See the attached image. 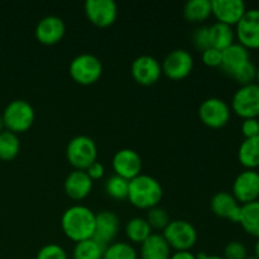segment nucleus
<instances>
[{"mask_svg": "<svg viewBox=\"0 0 259 259\" xmlns=\"http://www.w3.org/2000/svg\"><path fill=\"white\" fill-rule=\"evenodd\" d=\"M96 214L85 205H72L63 211L61 228L67 238L73 242L90 239L95 230Z\"/></svg>", "mask_w": 259, "mask_h": 259, "instance_id": "obj_1", "label": "nucleus"}, {"mask_svg": "<svg viewBox=\"0 0 259 259\" xmlns=\"http://www.w3.org/2000/svg\"><path fill=\"white\" fill-rule=\"evenodd\" d=\"M163 189L157 179L141 174L129 181L128 199L139 209H151L161 202Z\"/></svg>", "mask_w": 259, "mask_h": 259, "instance_id": "obj_2", "label": "nucleus"}, {"mask_svg": "<svg viewBox=\"0 0 259 259\" xmlns=\"http://www.w3.org/2000/svg\"><path fill=\"white\" fill-rule=\"evenodd\" d=\"M4 125L8 131L14 133H22L33 125L35 119V111L32 104L23 99L12 100L2 114Z\"/></svg>", "mask_w": 259, "mask_h": 259, "instance_id": "obj_3", "label": "nucleus"}, {"mask_svg": "<svg viewBox=\"0 0 259 259\" xmlns=\"http://www.w3.org/2000/svg\"><path fill=\"white\" fill-rule=\"evenodd\" d=\"M68 162L76 169H86L98 161V147L91 137L80 134L70 139L66 148Z\"/></svg>", "mask_w": 259, "mask_h": 259, "instance_id": "obj_4", "label": "nucleus"}, {"mask_svg": "<svg viewBox=\"0 0 259 259\" xmlns=\"http://www.w3.org/2000/svg\"><path fill=\"white\" fill-rule=\"evenodd\" d=\"M71 77L81 85H91L103 75V63L98 56L83 52L75 56L68 65Z\"/></svg>", "mask_w": 259, "mask_h": 259, "instance_id": "obj_5", "label": "nucleus"}, {"mask_svg": "<svg viewBox=\"0 0 259 259\" xmlns=\"http://www.w3.org/2000/svg\"><path fill=\"white\" fill-rule=\"evenodd\" d=\"M162 235L169 247L176 250H190L197 240L196 228L190 222L182 219L171 220L163 229Z\"/></svg>", "mask_w": 259, "mask_h": 259, "instance_id": "obj_6", "label": "nucleus"}, {"mask_svg": "<svg viewBox=\"0 0 259 259\" xmlns=\"http://www.w3.org/2000/svg\"><path fill=\"white\" fill-rule=\"evenodd\" d=\"M199 116L202 123L210 128H223L229 123L232 108L224 99L212 96L200 104Z\"/></svg>", "mask_w": 259, "mask_h": 259, "instance_id": "obj_7", "label": "nucleus"}, {"mask_svg": "<svg viewBox=\"0 0 259 259\" xmlns=\"http://www.w3.org/2000/svg\"><path fill=\"white\" fill-rule=\"evenodd\" d=\"M232 111L240 118H258L259 116V85L257 82L240 86L232 98Z\"/></svg>", "mask_w": 259, "mask_h": 259, "instance_id": "obj_8", "label": "nucleus"}, {"mask_svg": "<svg viewBox=\"0 0 259 259\" xmlns=\"http://www.w3.org/2000/svg\"><path fill=\"white\" fill-rule=\"evenodd\" d=\"M162 72L172 80H181L189 76L194 68V57L190 51L177 48L171 51L161 63Z\"/></svg>", "mask_w": 259, "mask_h": 259, "instance_id": "obj_9", "label": "nucleus"}, {"mask_svg": "<svg viewBox=\"0 0 259 259\" xmlns=\"http://www.w3.org/2000/svg\"><path fill=\"white\" fill-rule=\"evenodd\" d=\"M238 43L248 50H259V9H247L242 19L235 25Z\"/></svg>", "mask_w": 259, "mask_h": 259, "instance_id": "obj_10", "label": "nucleus"}, {"mask_svg": "<svg viewBox=\"0 0 259 259\" xmlns=\"http://www.w3.org/2000/svg\"><path fill=\"white\" fill-rule=\"evenodd\" d=\"M232 194L239 204L259 200V172L257 169H244L235 177Z\"/></svg>", "mask_w": 259, "mask_h": 259, "instance_id": "obj_11", "label": "nucleus"}, {"mask_svg": "<svg viewBox=\"0 0 259 259\" xmlns=\"http://www.w3.org/2000/svg\"><path fill=\"white\" fill-rule=\"evenodd\" d=\"M86 17L98 27H109L118 17V5L114 0H86L83 4Z\"/></svg>", "mask_w": 259, "mask_h": 259, "instance_id": "obj_12", "label": "nucleus"}, {"mask_svg": "<svg viewBox=\"0 0 259 259\" xmlns=\"http://www.w3.org/2000/svg\"><path fill=\"white\" fill-rule=\"evenodd\" d=\"M132 76L141 85H153L162 75V66L156 57L151 55H141L132 62Z\"/></svg>", "mask_w": 259, "mask_h": 259, "instance_id": "obj_13", "label": "nucleus"}, {"mask_svg": "<svg viewBox=\"0 0 259 259\" xmlns=\"http://www.w3.org/2000/svg\"><path fill=\"white\" fill-rule=\"evenodd\" d=\"M66 33V24L58 15L50 14L38 20L34 29V35L38 42L43 45H56L63 38Z\"/></svg>", "mask_w": 259, "mask_h": 259, "instance_id": "obj_14", "label": "nucleus"}, {"mask_svg": "<svg viewBox=\"0 0 259 259\" xmlns=\"http://www.w3.org/2000/svg\"><path fill=\"white\" fill-rule=\"evenodd\" d=\"M119 228H120V219L115 212L111 210L99 211L95 217V230L93 238L104 247H108L115 239Z\"/></svg>", "mask_w": 259, "mask_h": 259, "instance_id": "obj_15", "label": "nucleus"}, {"mask_svg": "<svg viewBox=\"0 0 259 259\" xmlns=\"http://www.w3.org/2000/svg\"><path fill=\"white\" fill-rule=\"evenodd\" d=\"M113 169L115 175L129 180L141 175L142 171V158L139 153L134 149L123 148L115 152L113 156Z\"/></svg>", "mask_w": 259, "mask_h": 259, "instance_id": "obj_16", "label": "nucleus"}, {"mask_svg": "<svg viewBox=\"0 0 259 259\" xmlns=\"http://www.w3.org/2000/svg\"><path fill=\"white\" fill-rule=\"evenodd\" d=\"M211 10L218 22L233 27L247 12V5L243 0H211Z\"/></svg>", "mask_w": 259, "mask_h": 259, "instance_id": "obj_17", "label": "nucleus"}, {"mask_svg": "<svg viewBox=\"0 0 259 259\" xmlns=\"http://www.w3.org/2000/svg\"><path fill=\"white\" fill-rule=\"evenodd\" d=\"M242 204L233 196L232 192L219 191L212 195L210 200V209L217 217L228 219L233 223L239 222Z\"/></svg>", "mask_w": 259, "mask_h": 259, "instance_id": "obj_18", "label": "nucleus"}, {"mask_svg": "<svg viewBox=\"0 0 259 259\" xmlns=\"http://www.w3.org/2000/svg\"><path fill=\"white\" fill-rule=\"evenodd\" d=\"M94 181L83 169H73L63 182V189L66 195L72 200H82L89 196L93 190Z\"/></svg>", "mask_w": 259, "mask_h": 259, "instance_id": "obj_19", "label": "nucleus"}, {"mask_svg": "<svg viewBox=\"0 0 259 259\" xmlns=\"http://www.w3.org/2000/svg\"><path fill=\"white\" fill-rule=\"evenodd\" d=\"M250 61V53L248 48L240 43L234 42L232 46L222 51V65L220 70L227 75L232 76L238 68L245 62Z\"/></svg>", "mask_w": 259, "mask_h": 259, "instance_id": "obj_20", "label": "nucleus"}, {"mask_svg": "<svg viewBox=\"0 0 259 259\" xmlns=\"http://www.w3.org/2000/svg\"><path fill=\"white\" fill-rule=\"evenodd\" d=\"M171 247L159 233H152L141 244V259H169Z\"/></svg>", "mask_w": 259, "mask_h": 259, "instance_id": "obj_21", "label": "nucleus"}, {"mask_svg": "<svg viewBox=\"0 0 259 259\" xmlns=\"http://www.w3.org/2000/svg\"><path fill=\"white\" fill-rule=\"evenodd\" d=\"M238 159L245 169H257L259 167V136L244 138L238 148Z\"/></svg>", "mask_w": 259, "mask_h": 259, "instance_id": "obj_22", "label": "nucleus"}, {"mask_svg": "<svg viewBox=\"0 0 259 259\" xmlns=\"http://www.w3.org/2000/svg\"><path fill=\"white\" fill-rule=\"evenodd\" d=\"M239 223L243 230L250 237L259 238V200L243 204L240 207Z\"/></svg>", "mask_w": 259, "mask_h": 259, "instance_id": "obj_23", "label": "nucleus"}, {"mask_svg": "<svg viewBox=\"0 0 259 259\" xmlns=\"http://www.w3.org/2000/svg\"><path fill=\"white\" fill-rule=\"evenodd\" d=\"M210 33V47L218 48L223 51L227 47L232 46L235 42V30L232 25L224 24V23L215 22L214 24L209 25Z\"/></svg>", "mask_w": 259, "mask_h": 259, "instance_id": "obj_24", "label": "nucleus"}, {"mask_svg": "<svg viewBox=\"0 0 259 259\" xmlns=\"http://www.w3.org/2000/svg\"><path fill=\"white\" fill-rule=\"evenodd\" d=\"M211 14V0H189L184 5V17L189 22H202Z\"/></svg>", "mask_w": 259, "mask_h": 259, "instance_id": "obj_25", "label": "nucleus"}, {"mask_svg": "<svg viewBox=\"0 0 259 259\" xmlns=\"http://www.w3.org/2000/svg\"><path fill=\"white\" fill-rule=\"evenodd\" d=\"M105 248L94 238L81 240L73 247L72 259H103Z\"/></svg>", "mask_w": 259, "mask_h": 259, "instance_id": "obj_26", "label": "nucleus"}, {"mask_svg": "<svg viewBox=\"0 0 259 259\" xmlns=\"http://www.w3.org/2000/svg\"><path fill=\"white\" fill-rule=\"evenodd\" d=\"M152 234V228L146 218L134 217L125 224V235L134 243H143Z\"/></svg>", "mask_w": 259, "mask_h": 259, "instance_id": "obj_27", "label": "nucleus"}, {"mask_svg": "<svg viewBox=\"0 0 259 259\" xmlns=\"http://www.w3.org/2000/svg\"><path fill=\"white\" fill-rule=\"evenodd\" d=\"M20 151V139L17 133L8 129L0 132V159L10 161L15 158Z\"/></svg>", "mask_w": 259, "mask_h": 259, "instance_id": "obj_28", "label": "nucleus"}, {"mask_svg": "<svg viewBox=\"0 0 259 259\" xmlns=\"http://www.w3.org/2000/svg\"><path fill=\"white\" fill-rule=\"evenodd\" d=\"M103 259H138V253L129 243L113 242L104 250Z\"/></svg>", "mask_w": 259, "mask_h": 259, "instance_id": "obj_29", "label": "nucleus"}, {"mask_svg": "<svg viewBox=\"0 0 259 259\" xmlns=\"http://www.w3.org/2000/svg\"><path fill=\"white\" fill-rule=\"evenodd\" d=\"M105 191L109 196L115 200L128 199L129 180L113 175L105 181Z\"/></svg>", "mask_w": 259, "mask_h": 259, "instance_id": "obj_30", "label": "nucleus"}, {"mask_svg": "<svg viewBox=\"0 0 259 259\" xmlns=\"http://www.w3.org/2000/svg\"><path fill=\"white\" fill-rule=\"evenodd\" d=\"M146 219H147V222L149 223V225H151L152 229H158V230L159 229L163 230L164 228L168 225V223L171 222L168 211H167L164 207L159 206V205L148 209Z\"/></svg>", "mask_w": 259, "mask_h": 259, "instance_id": "obj_31", "label": "nucleus"}, {"mask_svg": "<svg viewBox=\"0 0 259 259\" xmlns=\"http://www.w3.org/2000/svg\"><path fill=\"white\" fill-rule=\"evenodd\" d=\"M255 76H257V66L252 62L248 61L244 65L240 66L237 71L232 75V77L239 83L240 86L249 85V83L255 82Z\"/></svg>", "mask_w": 259, "mask_h": 259, "instance_id": "obj_32", "label": "nucleus"}, {"mask_svg": "<svg viewBox=\"0 0 259 259\" xmlns=\"http://www.w3.org/2000/svg\"><path fill=\"white\" fill-rule=\"evenodd\" d=\"M35 259H68V255L60 244L48 243L38 250Z\"/></svg>", "mask_w": 259, "mask_h": 259, "instance_id": "obj_33", "label": "nucleus"}, {"mask_svg": "<svg viewBox=\"0 0 259 259\" xmlns=\"http://www.w3.org/2000/svg\"><path fill=\"white\" fill-rule=\"evenodd\" d=\"M249 255H248L247 247L239 240H232L224 247V254H223L224 259H247Z\"/></svg>", "mask_w": 259, "mask_h": 259, "instance_id": "obj_34", "label": "nucleus"}, {"mask_svg": "<svg viewBox=\"0 0 259 259\" xmlns=\"http://www.w3.org/2000/svg\"><path fill=\"white\" fill-rule=\"evenodd\" d=\"M192 45L199 51H204L210 47V33L209 25H199L192 32Z\"/></svg>", "mask_w": 259, "mask_h": 259, "instance_id": "obj_35", "label": "nucleus"}, {"mask_svg": "<svg viewBox=\"0 0 259 259\" xmlns=\"http://www.w3.org/2000/svg\"><path fill=\"white\" fill-rule=\"evenodd\" d=\"M201 57L205 65L210 66V67H220L222 65V51L218 48H206L201 52Z\"/></svg>", "mask_w": 259, "mask_h": 259, "instance_id": "obj_36", "label": "nucleus"}, {"mask_svg": "<svg viewBox=\"0 0 259 259\" xmlns=\"http://www.w3.org/2000/svg\"><path fill=\"white\" fill-rule=\"evenodd\" d=\"M240 131L244 138H253L259 136V119L258 118H248L243 119Z\"/></svg>", "mask_w": 259, "mask_h": 259, "instance_id": "obj_37", "label": "nucleus"}, {"mask_svg": "<svg viewBox=\"0 0 259 259\" xmlns=\"http://www.w3.org/2000/svg\"><path fill=\"white\" fill-rule=\"evenodd\" d=\"M86 172H88V175L94 181V180H99L104 176V174H105V167H104V164L101 162L96 161L86 169Z\"/></svg>", "mask_w": 259, "mask_h": 259, "instance_id": "obj_38", "label": "nucleus"}, {"mask_svg": "<svg viewBox=\"0 0 259 259\" xmlns=\"http://www.w3.org/2000/svg\"><path fill=\"white\" fill-rule=\"evenodd\" d=\"M169 259H197V255L194 254L191 250H176L172 253Z\"/></svg>", "mask_w": 259, "mask_h": 259, "instance_id": "obj_39", "label": "nucleus"}, {"mask_svg": "<svg viewBox=\"0 0 259 259\" xmlns=\"http://www.w3.org/2000/svg\"><path fill=\"white\" fill-rule=\"evenodd\" d=\"M197 259H224L222 255H217V254H207V253H199L197 254Z\"/></svg>", "mask_w": 259, "mask_h": 259, "instance_id": "obj_40", "label": "nucleus"}, {"mask_svg": "<svg viewBox=\"0 0 259 259\" xmlns=\"http://www.w3.org/2000/svg\"><path fill=\"white\" fill-rule=\"evenodd\" d=\"M254 257H257L259 259V238L254 244Z\"/></svg>", "mask_w": 259, "mask_h": 259, "instance_id": "obj_41", "label": "nucleus"}, {"mask_svg": "<svg viewBox=\"0 0 259 259\" xmlns=\"http://www.w3.org/2000/svg\"><path fill=\"white\" fill-rule=\"evenodd\" d=\"M4 128H5V125H4V120H3V116L0 115V132L4 131Z\"/></svg>", "mask_w": 259, "mask_h": 259, "instance_id": "obj_42", "label": "nucleus"}, {"mask_svg": "<svg viewBox=\"0 0 259 259\" xmlns=\"http://www.w3.org/2000/svg\"><path fill=\"white\" fill-rule=\"evenodd\" d=\"M255 82L259 85V65L257 66V76H255Z\"/></svg>", "mask_w": 259, "mask_h": 259, "instance_id": "obj_43", "label": "nucleus"}, {"mask_svg": "<svg viewBox=\"0 0 259 259\" xmlns=\"http://www.w3.org/2000/svg\"><path fill=\"white\" fill-rule=\"evenodd\" d=\"M247 259H258V258L254 257V255H250V257H248Z\"/></svg>", "mask_w": 259, "mask_h": 259, "instance_id": "obj_44", "label": "nucleus"}]
</instances>
